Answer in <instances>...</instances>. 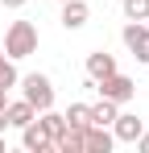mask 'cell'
Segmentation results:
<instances>
[{"label": "cell", "mask_w": 149, "mask_h": 153, "mask_svg": "<svg viewBox=\"0 0 149 153\" xmlns=\"http://www.w3.org/2000/svg\"><path fill=\"white\" fill-rule=\"evenodd\" d=\"M21 145H25L29 153H54V141H50V132L42 128V120H37V116L21 128Z\"/></svg>", "instance_id": "cell-5"}, {"label": "cell", "mask_w": 149, "mask_h": 153, "mask_svg": "<svg viewBox=\"0 0 149 153\" xmlns=\"http://www.w3.org/2000/svg\"><path fill=\"white\" fill-rule=\"evenodd\" d=\"M58 4H62V0H58Z\"/></svg>", "instance_id": "cell-21"}, {"label": "cell", "mask_w": 149, "mask_h": 153, "mask_svg": "<svg viewBox=\"0 0 149 153\" xmlns=\"http://www.w3.org/2000/svg\"><path fill=\"white\" fill-rule=\"evenodd\" d=\"M112 71H120V66H116V58H112V54L108 50H91L87 54V79H104V75H112Z\"/></svg>", "instance_id": "cell-9"}, {"label": "cell", "mask_w": 149, "mask_h": 153, "mask_svg": "<svg viewBox=\"0 0 149 153\" xmlns=\"http://www.w3.org/2000/svg\"><path fill=\"white\" fill-rule=\"evenodd\" d=\"M124 17L128 21H149V0H124Z\"/></svg>", "instance_id": "cell-14"}, {"label": "cell", "mask_w": 149, "mask_h": 153, "mask_svg": "<svg viewBox=\"0 0 149 153\" xmlns=\"http://www.w3.org/2000/svg\"><path fill=\"white\" fill-rule=\"evenodd\" d=\"M17 87H21V100L33 103V112H46V108H54V83H50V75H21L17 79Z\"/></svg>", "instance_id": "cell-2"}, {"label": "cell", "mask_w": 149, "mask_h": 153, "mask_svg": "<svg viewBox=\"0 0 149 153\" xmlns=\"http://www.w3.org/2000/svg\"><path fill=\"white\" fill-rule=\"evenodd\" d=\"M33 116H37V112H33V103H29V100H8V108H4V120H8V128H25Z\"/></svg>", "instance_id": "cell-10"}, {"label": "cell", "mask_w": 149, "mask_h": 153, "mask_svg": "<svg viewBox=\"0 0 149 153\" xmlns=\"http://www.w3.org/2000/svg\"><path fill=\"white\" fill-rule=\"evenodd\" d=\"M62 120H66V128H79V132H83V128L91 124V103H71V108L62 112Z\"/></svg>", "instance_id": "cell-12"}, {"label": "cell", "mask_w": 149, "mask_h": 153, "mask_svg": "<svg viewBox=\"0 0 149 153\" xmlns=\"http://www.w3.org/2000/svg\"><path fill=\"white\" fill-rule=\"evenodd\" d=\"M116 112H120V103H112V100H104V95H99V103H91V124H99V128H112Z\"/></svg>", "instance_id": "cell-11"}, {"label": "cell", "mask_w": 149, "mask_h": 153, "mask_svg": "<svg viewBox=\"0 0 149 153\" xmlns=\"http://www.w3.org/2000/svg\"><path fill=\"white\" fill-rule=\"evenodd\" d=\"M29 54H37V25L33 21H13L8 33H4V58L21 62Z\"/></svg>", "instance_id": "cell-1"}, {"label": "cell", "mask_w": 149, "mask_h": 153, "mask_svg": "<svg viewBox=\"0 0 149 153\" xmlns=\"http://www.w3.org/2000/svg\"><path fill=\"white\" fill-rule=\"evenodd\" d=\"M0 153H4V132H0Z\"/></svg>", "instance_id": "cell-19"}, {"label": "cell", "mask_w": 149, "mask_h": 153, "mask_svg": "<svg viewBox=\"0 0 149 153\" xmlns=\"http://www.w3.org/2000/svg\"><path fill=\"white\" fill-rule=\"evenodd\" d=\"M133 145H137V149H141V153H149V132H141V137H137Z\"/></svg>", "instance_id": "cell-15"}, {"label": "cell", "mask_w": 149, "mask_h": 153, "mask_svg": "<svg viewBox=\"0 0 149 153\" xmlns=\"http://www.w3.org/2000/svg\"><path fill=\"white\" fill-rule=\"evenodd\" d=\"M0 4H4V8H25L29 0H0Z\"/></svg>", "instance_id": "cell-16"}, {"label": "cell", "mask_w": 149, "mask_h": 153, "mask_svg": "<svg viewBox=\"0 0 149 153\" xmlns=\"http://www.w3.org/2000/svg\"><path fill=\"white\" fill-rule=\"evenodd\" d=\"M91 21V8H87V0H62V29H83Z\"/></svg>", "instance_id": "cell-8"}, {"label": "cell", "mask_w": 149, "mask_h": 153, "mask_svg": "<svg viewBox=\"0 0 149 153\" xmlns=\"http://www.w3.org/2000/svg\"><path fill=\"white\" fill-rule=\"evenodd\" d=\"M4 108H8V91H0V112H4Z\"/></svg>", "instance_id": "cell-17"}, {"label": "cell", "mask_w": 149, "mask_h": 153, "mask_svg": "<svg viewBox=\"0 0 149 153\" xmlns=\"http://www.w3.org/2000/svg\"><path fill=\"white\" fill-rule=\"evenodd\" d=\"M4 128H8V120H4V112H0V132H4Z\"/></svg>", "instance_id": "cell-18"}, {"label": "cell", "mask_w": 149, "mask_h": 153, "mask_svg": "<svg viewBox=\"0 0 149 153\" xmlns=\"http://www.w3.org/2000/svg\"><path fill=\"white\" fill-rule=\"evenodd\" d=\"M112 145H116V137L108 128H99V124L83 128V153H112Z\"/></svg>", "instance_id": "cell-7"}, {"label": "cell", "mask_w": 149, "mask_h": 153, "mask_svg": "<svg viewBox=\"0 0 149 153\" xmlns=\"http://www.w3.org/2000/svg\"><path fill=\"white\" fill-rule=\"evenodd\" d=\"M17 62H13V58H0V91H13V87H17Z\"/></svg>", "instance_id": "cell-13"}, {"label": "cell", "mask_w": 149, "mask_h": 153, "mask_svg": "<svg viewBox=\"0 0 149 153\" xmlns=\"http://www.w3.org/2000/svg\"><path fill=\"white\" fill-rule=\"evenodd\" d=\"M141 132H145V124H141V120H137L133 112H116V120H112V137H116V141L133 145V141H137Z\"/></svg>", "instance_id": "cell-6"}, {"label": "cell", "mask_w": 149, "mask_h": 153, "mask_svg": "<svg viewBox=\"0 0 149 153\" xmlns=\"http://www.w3.org/2000/svg\"><path fill=\"white\" fill-rule=\"evenodd\" d=\"M91 87H95V91L104 95V100H112V103H128L133 95H137V83H133L128 75H120V71H112V75H104L99 83H91Z\"/></svg>", "instance_id": "cell-3"}, {"label": "cell", "mask_w": 149, "mask_h": 153, "mask_svg": "<svg viewBox=\"0 0 149 153\" xmlns=\"http://www.w3.org/2000/svg\"><path fill=\"white\" fill-rule=\"evenodd\" d=\"M0 58H4V50H0Z\"/></svg>", "instance_id": "cell-20"}, {"label": "cell", "mask_w": 149, "mask_h": 153, "mask_svg": "<svg viewBox=\"0 0 149 153\" xmlns=\"http://www.w3.org/2000/svg\"><path fill=\"white\" fill-rule=\"evenodd\" d=\"M120 37H124V46H128V54L149 66V21H128L120 29Z\"/></svg>", "instance_id": "cell-4"}]
</instances>
